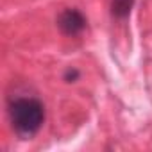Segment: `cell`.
Returning <instances> with one entry per match:
<instances>
[{
	"mask_svg": "<svg viewBox=\"0 0 152 152\" xmlns=\"http://www.w3.org/2000/svg\"><path fill=\"white\" fill-rule=\"evenodd\" d=\"M9 118L13 129L22 138H29L41 129L45 120V107L34 97H18L9 102Z\"/></svg>",
	"mask_w": 152,
	"mask_h": 152,
	"instance_id": "cell-1",
	"label": "cell"
},
{
	"mask_svg": "<svg viewBox=\"0 0 152 152\" xmlns=\"http://www.w3.org/2000/svg\"><path fill=\"white\" fill-rule=\"evenodd\" d=\"M57 27L66 36H77L86 27V18L77 9H64L57 16Z\"/></svg>",
	"mask_w": 152,
	"mask_h": 152,
	"instance_id": "cell-2",
	"label": "cell"
},
{
	"mask_svg": "<svg viewBox=\"0 0 152 152\" xmlns=\"http://www.w3.org/2000/svg\"><path fill=\"white\" fill-rule=\"evenodd\" d=\"M134 0H113V15L118 18H124L129 15Z\"/></svg>",
	"mask_w": 152,
	"mask_h": 152,
	"instance_id": "cell-3",
	"label": "cell"
}]
</instances>
